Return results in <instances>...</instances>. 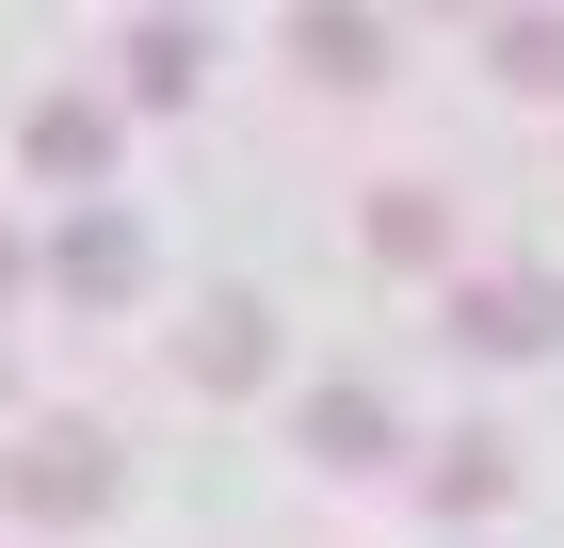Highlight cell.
<instances>
[{
  "label": "cell",
  "mask_w": 564,
  "mask_h": 548,
  "mask_svg": "<svg viewBox=\"0 0 564 548\" xmlns=\"http://www.w3.org/2000/svg\"><path fill=\"white\" fill-rule=\"evenodd\" d=\"M0 501L17 516H113V436L97 420H33L17 452H0Z\"/></svg>",
  "instance_id": "obj_1"
},
{
  "label": "cell",
  "mask_w": 564,
  "mask_h": 548,
  "mask_svg": "<svg viewBox=\"0 0 564 548\" xmlns=\"http://www.w3.org/2000/svg\"><path fill=\"white\" fill-rule=\"evenodd\" d=\"M48 291H65V307H130L145 291V226L130 211H65V226H48Z\"/></svg>",
  "instance_id": "obj_2"
},
{
  "label": "cell",
  "mask_w": 564,
  "mask_h": 548,
  "mask_svg": "<svg viewBox=\"0 0 564 548\" xmlns=\"http://www.w3.org/2000/svg\"><path fill=\"white\" fill-rule=\"evenodd\" d=\"M259 372H274V307H259V291H210L194 323H177V387L226 404V387H259Z\"/></svg>",
  "instance_id": "obj_3"
},
{
  "label": "cell",
  "mask_w": 564,
  "mask_h": 548,
  "mask_svg": "<svg viewBox=\"0 0 564 548\" xmlns=\"http://www.w3.org/2000/svg\"><path fill=\"white\" fill-rule=\"evenodd\" d=\"M549 323H564L549 275H468V291H452V339H468V355H549Z\"/></svg>",
  "instance_id": "obj_4"
},
{
  "label": "cell",
  "mask_w": 564,
  "mask_h": 548,
  "mask_svg": "<svg viewBox=\"0 0 564 548\" xmlns=\"http://www.w3.org/2000/svg\"><path fill=\"white\" fill-rule=\"evenodd\" d=\"M291 436H306V468H371V452H388V404H371V387H306V404H291Z\"/></svg>",
  "instance_id": "obj_5"
},
{
  "label": "cell",
  "mask_w": 564,
  "mask_h": 548,
  "mask_svg": "<svg viewBox=\"0 0 564 548\" xmlns=\"http://www.w3.org/2000/svg\"><path fill=\"white\" fill-rule=\"evenodd\" d=\"M17 146H33V178H97V162H113V114H97V97H33Z\"/></svg>",
  "instance_id": "obj_6"
},
{
  "label": "cell",
  "mask_w": 564,
  "mask_h": 548,
  "mask_svg": "<svg viewBox=\"0 0 564 548\" xmlns=\"http://www.w3.org/2000/svg\"><path fill=\"white\" fill-rule=\"evenodd\" d=\"M194 82H210V33H177V17H130V97H162V114H177Z\"/></svg>",
  "instance_id": "obj_7"
},
{
  "label": "cell",
  "mask_w": 564,
  "mask_h": 548,
  "mask_svg": "<svg viewBox=\"0 0 564 548\" xmlns=\"http://www.w3.org/2000/svg\"><path fill=\"white\" fill-rule=\"evenodd\" d=\"M291 65H306V82H371L388 33H371V17H291Z\"/></svg>",
  "instance_id": "obj_8"
},
{
  "label": "cell",
  "mask_w": 564,
  "mask_h": 548,
  "mask_svg": "<svg viewBox=\"0 0 564 548\" xmlns=\"http://www.w3.org/2000/svg\"><path fill=\"white\" fill-rule=\"evenodd\" d=\"M420 484H435V516H484L500 484H517V452H500V436H452V452H435Z\"/></svg>",
  "instance_id": "obj_9"
},
{
  "label": "cell",
  "mask_w": 564,
  "mask_h": 548,
  "mask_svg": "<svg viewBox=\"0 0 564 548\" xmlns=\"http://www.w3.org/2000/svg\"><path fill=\"white\" fill-rule=\"evenodd\" d=\"M484 65H500V82H532V97H564V17H500V33H484Z\"/></svg>",
  "instance_id": "obj_10"
},
{
  "label": "cell",
  "mask_w": 564,
  "mask_h": 548,
  "mask_svg": "<svg viewBox=\"0 0 564 548\" xmlns=\"http://www.w3.org/2000/svg\"><path fill=\"white\" fill-rule=\"evenodd\" d=\"M371 258H403V275H420V258H452V226H435L420 178H403V194H371Z\"/></svg>",
  "instance_id": "obj_11"
},
{
  "label": "cell",
  "mask_w": 564,
  "mask_h": 548,
  "mask_svg": "<svg viewBox=\"0 0 564 548\" xmlns=\"http://www.w3.org/2000/svg\"><path fill=\"white\" fill-rule=\"evenodd\" d=\"M0 275H17V243H0Z\"/></svg>",
  "instance_id": "obj_12"
}]
</instances>
